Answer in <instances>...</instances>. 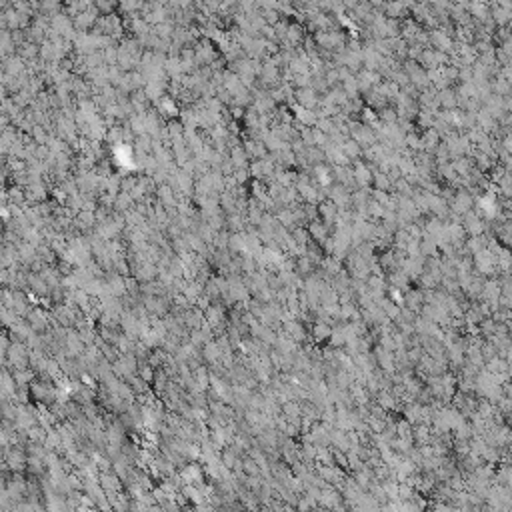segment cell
Listing matches in <instances>:
<instances>
[{
    "mask_svg": "<svg viewBox=\"0 0 512 512\" xmlns=\"http://www.w3.org/2000/svg\"><path fill=\"white\" fill-rule=\"evenodd\" d=\"M402 304H406V308L412 312H420V308L424 304L422 290H408L406 296H402Z\"/></svg>",
    "mask_w": 512,
    "mask_h": 512,
    "instance_id": "cell-1",
    "label": "cell"
},
{
    "mask_svg": "<svg viewBox=\"0 0 512 512\" xmlns=\"http://www.w3.org/2000/svg\"><path fill=\"white\" fill-rule=\"evenodd\" d=\"M296 100L300 102V106H302V108H308V110L314 108V106L318 104V96H316V92H314L312 88H308V86L298 90V92H296Z\"/></svg>",
    "mask_w": 512,
    "mask_h": 512,
    "instance_id": "cell-2",
    "label": "cell"
},
{
    "mask_svg": "<svg viewBox=\"0 0 512 512\" xmlns=\"http://www.w3.org/2000/svg\"><path fill=\"white\" fill-rule=\"evenodd\" d=\"M470 208H472V198H470V194L458 192V194H456V200L452 202V210H454L456 214H466Z\"/></svg>",
    "mask_w": 512,
    "mask_h": 512,
    "instance_id": "cell-3",
    "label": "cell"
},
{
    "mask_svg": "<svg viewBox=\"0 0 512 512\" xmlns=\"http://www.w3.org/2000/svg\"><path fill=\"white\" fill-rule=\"evenodd\" d=\"M308 230H310V234L314 236V240H316L318 244H322L324 240L328 238V226H326L324 222H312Z\"/></svg>",
    "mask_w": 512,
    "mask_h": 512,
    "instance_id": "cell-4",
    "label": "cell"
},
{
    "mask_svg": "<svg viewBox=\"0 0 512 512\" xmlns=\"http://www.w3.org/2000/svg\"><path fill=\"white\" fill-rule=\"evenodd\" d=\"M330 332H332V328L328 326V322L320 320V322H316V324H314V332H312V336H314V340H316V342H322V340L330 338Z\"/></svg>",
    "mask_w": 512,
    "mask_h": 512,
    "instance_id": "cell-5",
    "label": "cell"
},
{
    "mask_svg": "<svg viewBox=\"0 0 512 512\" xmlns=\"http://www.w3.org/2000/svg\"><path fill=\"white\" fill-rule=\"evenodd\" d=\"M340 150L344 152L346 158H358V156H360V144H358L356 140L342 142V144H340Z\"/></svg>",
    "mask_w": 512,
    "mask_h": 512,
    "instance_id": "cell-6",
    "label": "cell"
}]
</instances>
